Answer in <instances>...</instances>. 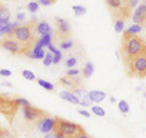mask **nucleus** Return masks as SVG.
<instances>
[{"instance_id": "1", "label": "nucleus", "mask_w": 146, "mask_h": 138, "mask_svg": "<svg viewBox=\"0 0 146 138\" xmlns=\"http://www.w3.org/2000/svg\"><path fill=\"white\" fill-rule=\"evenodd\" d=\"M119 52L123 64L127 65L138 55L146 52V42L138 34H130L127 31H123V39L121 42Z\"/></svg>"}, {"instance_id": "2", "label": "nucleus", "mask_w": 146, "mask_h": 138, "mask_svg": "<svg viewBox=\"0 0 146 138\" xmlns=\"http://www.w3.org/2000/svg\"><path fill=\"white\" fill-rule=\"evenodd\" d=\"M35 32H36V21L32 20L28 23L18 26L11 34H9L6 37L13 38L20 44L25 45L27 49L31 50V49H33L34 43L36 42V39H38L35 36Z\"/></svg>"}, {"instance_id": "3", "label": "nucleus", "mask_w": 146, "mask_h": 138, "mask_svg": "<svg viewBox=\"0 0 146 138\" xmlns=\"http://www.w3.org/2000/svg\"><path fill=\"white\" fill-rule=\"evenodd\" d=\"M54 132H58L66 138H77L82 133H85L84 128L76 122L63 120L61 117H55Z\"/></svg>"}, {"instance_id": "4", "label": "nucleus", "mask_w": 146, "mask_h": 138, "mask_svg": "<svg viewBox=\"0 0 146 138\" xmlns=\"http://www.w3.org/2000/svg\"><path fill=\"white\" fill-rule=\"evenodd\" d=\"M106 5L115 21H125L127 18L130 17L131 10H133L128 0H106Z\"/></svg>"}, {"instance_id": "5", "label": "nucleus", "mask_w": 146, "mask_h": 138, "mask_svg": "<svg viewBox=\"0 0 146 138\" xmlns=\"http://www.w3.org/2000/svg\"><path fill=\"white\" fill-rule=\"evenodd\" d=\"M125 72L129 77H138L145 78L146 77V52L138 55L133 60L124 65Z\"/></svg>"}, {"instance_id": "6", "label": "nucleus", "mask_w": 146, "mask_h": 138, "mask_svg": "<svg viewBox=\"0 0 146 138\" xmlns=\"http://www.w3.org/2000/svg\"><path fill=\"white\" fill-rule=\"evenodd\" d=\"M0 47L7 50V52H10L11 54H26L29 50L25 45L20 44L17 40H15L13 38H10V37H5L3 40H0Z\"/></svg>"}, {"instance_id": "7", "label": "nucleus", "mask_w": 146, "mask_h": 138, "mask_svg": "<svg viewBox=\"0 0 146 138\" xmlns=\"http://www.w3.org/2000/svg\"><path fill=\"white\" fill-rule=\"evenodd\" d=\"M22 111H23L25 119L27 121H34V122H36V121H40L42 119L48 117V114L45 111H43V110H40V109L33 108L31 104L22 107Z\"/></svg>"}, {"instance_id": "8", "label": "nucleus", "mask_w": 146, "mask_h": 138, "mask_svg": "<svg viewBox=\"0 0 146 138\" xmlns=\"http://www.w3.org/2000/svg\"><path fill=\"white\" fill-rule=\"evenodd\" d=\"M133 21L135 25L146 26V0H144L140 5L136 7V10L133 13Z\"/></svg>"}, {"instance_id": "9", "label": "nucleus", "mask_w": 146, "mask_h": 138, "mask_svg": "<svg viewBox=\"0 0 146 138\" xmlns=\"http://www.w3.org/2000/svg\"><path fill=\"white\" fill-rule=\"evenodd\" d=\"M60 83L68 89H78L82 86V78L77 76H65L60 80Z\"/></svg>"}, {"instance_id": "10", "label": "nucleus", "mask_w": 146, "mask_h": 138, "mask_svg": "<svg viewBox=\"0 0 146 138\" xmlns=\"http://www.w3.org/2000/svg\"><path fill=\"white\" fill-rule=\"evenodd\" d=\"M56 22H57V27H58L57 36H60L62 39L70 37L71 32H70V25H68V22L66 20H63V18H60V17L56 18Z\"/></svg>"}, {"instance_id": "11", "label": "nucleus", "mask_w": 146, "mask_h": 138, "mask_svg": "<svg viewBox=\"0 0 146 138\" xmlns=\"http://www.w3.org/2000/svg\"><path fill=\"white\" fill-rule=\"evenodd\" d=\"M54 123H55V119L51 117H45L42 119L40 121H38V128L40 132L43 133H50L54 130Z\"/></svg>"}, {"instance_id": "12", "label": "nucleus", "mask_w": 146, "mask_h": 138, "mask_svg": "<svg viewBox=\"0 0 146 138\" xmlns=\"http://www.w3.org/2000/svg\"><path fill=\"white\" fill-rule=\"evenodd\" d=\"M106 98V93L101 90H91L89 92V100L90 103H100Z\"/></svg>"}, {"instance_id": "13", "label": "nucleus", "mask_w": 146, "mask_h": 138, "mask_svg": "<svg viewBox=\"0 0 146 138\" xmlns=\"http://www.w3.org/2000/svg\"><path fill=\"white\" fill-rule=\"evenodd\" d=\"M10 17H11V12L7 7L0 5V23L1 26L10 23Z\"/></svg>"}, {"instance_id": "14", "label": "nucleus", "mask_w": 146, "mask_h": 138, "mask_svg": "<svg viewBox=\"0 0 146 138\" xmlns=\"http://www.w3.org/2000/svg\"><path fill=\"white\" fill-rule=\"evenodd\" d=\"M51 38H52V33H49V34H44L42 36V38L36 39V42L34 43V47L36 48H45L51 43Z\"/></svg>"}, {"instance_id": "15", "label": "nucleus", "mask_w": 146, "mask_h": 138, "mask_svg": "<svg viewBox=\"0 0 146 138\" xmlns=\"http://www.w3.org/2000/svg\"><path fill=\"white\" fill-rule=\"evenodd\" d=\"M17 27H18V23H17V22H12V23H7V25L1 26V28H0V37L11 34L12 32L17 28Z\"/></svg>"}, {"instance_id": "16", "label": "nucleus", "mask_w": 146, "mask_h": 138, "mask_svg": "<svg viewBox=\"0 0 146 138\" xmlns=\"http://www.w3.org/2000/svg\"><path fill=\"white\" fill-rule=\"evenodd\" d=\"M60 96H61L62 99H65V100H67V102H70V103H72V104H79V103H80V100H79L78 96H76L74 94L72 93V92H68V90L61 92Z\"/></svg>"}, {"instance_id": "17", "label": "nucleus", "mask_w": 146, "mask_h": 138, "mask_svg": "<svg viewBox=\"0 0 146 138\" xmlns=\"http://www.w3.org/2000/svg\"><path fill=\"white\" fill-rule=\"evenodd\" d=\"M36 32H38L39 34L44 36V34L52 33V28H51V27H50V25L48 23V22L43 21V22H40V23L36 25Z\"/></svg>"}, {"instance_id": "18", "label": "nucleus", "mask_w": 146, "mask_h": 138, "mask_svg": "<svg viewBox=\"0 0 146 138\" xmlns=\"http://www.w3.org/2000/svg\"><path fill=\"white\" fill-rule=\"evenodd\" d=\"M31 52H32V59L40 60V59H44V56H45V50H44V48L33 47V49H32Z\"/></svg>"}, {"instance_id": "19", "label": "nucleus", "mask_w": 146, "mask_h": 138, "mask_svg": "<svg viewBox=\"0 0 146 138\" xmlns=\"http://www.w3.org/2000/svg\"><path fill=\"white\" fill-rule=\"evenodd\" d=\"M94 73V65L91 62H86L85 67L83 68V76L85 78H89Z\"/></svg>"}, {"instance_id": "20", "label": "nucleus", "mask_w": 146, "mask_h": 138, "mask_svg": "<svg viewBox=\"0 0 146 138\" xmlns=\"http://www.w3.org/2000/svg\"><path fill=\"white\" fill-rule=\"evenodd\" d=\"M38 84H39L40 87H43L44 89H46V90H54V84L50 83V82H48V81L38 80Z\"/></svg>"}, {"instance_id": "21", "label": "nucleus", "mask_w": 146, "mask_h": 138, "mask_svg": "<svg viewBox=\"0 0 146 138\" xmlns=\"http://www.w3.org/2000/svg\"><path fill=\"white\" fill-rule=\"evenodd\" d=\"M72 10L74 11L76 16H82V15H84V13L86 12V9H85L84 6H79V5L72 6Z\"/></svg>"}, {"instance_id": "22", "label": "nucleus", "mask_w": 146, "mask_h": 138, "mask_svg": "<svg viewBox=\"0 0 146 138\" xmlns=\"http://www.w3.org/2000/svg\"><path fill=\"white\" fill-rule=\"evenodd\" d=\"M118 109L121 110V113L127 114L128 111H129V105H128V103L125 102V100H121V102L118 103Z\"/></svg>"}, {"instance_id": "23", "label": "nucleus", "mask_w": 146, "mask_h": 138, "mask_svg": "<svg viewBox=\"0 0 146 138\" xmlns=\"http://www.w3.org/2000/svg\"><path fill=\"white\" fill-rule=\"evenodd\" d=\"M115 29L117 33H122L123 29H124V21H122V20L115 21Z\"/></svg>"}, {"instance_id": "24", "label": "nucleus", "mask_w": 146, "mask_h": 138, "mask_svg": "<svg viewBox=\"0 0 146 138\" xmlns=\"http://www.w3.org/2000/svg\"><path fill=\"white\" fill-rule=\"evenodd\" d=\"M22 76H23L26 80H28V81H34L35 80V75L29 70H23L22 71Z\"/></svg>"}, {"instance_id": "25", "label": "nucleus", "mask_w": 146, "mask_h": 138, "mask_svg": "<svg viewBox=\"0 0 146 138\" xmlns=\"http://www.w3.org/2000/svg\"><path fill=\"white\" fill-rule=\"evenodd\" d=\"M60 47L63 50H68V49H71L73 47V42H72V40H70V39H65L63 42H61Z\"/></svg>"}, {"instance_id": "26", "label": "nucleus", "mask_w": 146, "mask_h": 138, "mask_svg": "<svg viewBox=\"0 0 146 138\" xmlns=\"http://www.w3.org/2000/svg\"><path fill=\"white\" fill-rule=\"evenodd\" d=\"M43 64H44V66H50L52 64V54L51 53H46V54H45Z\"/></svg>"}, {"instance_id": "27", "label": "nucleus", "mask_w": 146, "mask_h": 138, "mask_svg": "<svg viewBox=\"0 0 146 138\" xmlns=\"http://www.w3.org/2000/svg\"><path fill=\"white\" fill-rule=\"evenodd\" d=\"M140 31H141V26H139V25L130 26L129 28L127 29V32H128V33H130V34H138Z\"/></svg>"}, {"instance_id": "28", "label": "nucleus", "mask_w": 146, "mask_h": 138, "mask_svg": "<svg viewBox=\"0 0 146 138\" xmlns=\"http://www.w3.org/2000/svg\"><path fill=\"white\" fill-rule=\"evenodd\" d=\"M91 110H93V113H94L95 115H98V116H105V115H106V113H105V110H104L102 108L98 107V105H95V107H93V108H91Z\"/></svg>"}, {"instance_id": "29", "label": "nucleus", "mask_w": 146, "mask_h": 138, "mask_svg": "<svg viewBox=\"0 0 146 138\" xmlns=\"http://www.w3.org/2000/svg\"><path fill=\"white\" fill-rule=\"evenodd\" d=\"M27 9H28V11H31V12H35V11H38V9H39V4L36 1H31L28 5H27Z\"/></svg>"}, {"instance_id": "30", "label": "nucleus", "mask_w": 146, "mask_h": 138, "mask_svg": "<svg viewBox=\"0 0 146 138\" xmlns=\"http://www.w3.org/2000/svg\"><path fill=\"white\" fill-rule=\"evenodd\" d=\"M15 100V103L18 105V107H25V105H28V100L25 99V98H16V99H13Z\"/></svg>"}, {"instance_id": "31", "label": "nucleus", "mask_w": 146, "mask_h": 138, "mask_svg": "<svg viewBox=\"0 0 146 138\" xmlns=\"http://www.w3.org/2000/svg\"><path fill=\"white\" fill-rule=\"evenodd\" d=\"M76 64H77V59H76V58H70V59H68V60L66 61L65 65H66V67L73 68V66H74Z\"/></svg>"}, {"instance_id": "32", "label": "nucleus", "mask_w": 146, "mask_h": 138, "mask_svg": "<svg viewBox=\"0 0 146 138\" xmlns=\"http://www.w3.org/2000/svg\"><path fill=\"white\" fill-rule=\"evenodd\" d=\"M54 3H55V0H39L38 4H40V5H43V6H49Z\"/></svg>"}, {"instance_id": "33", "label": "nucleus", "mask_w": 146, "mask_h": 138, "mask_svg": "<svg viewBox=\"0 0 146 138\" xmlns=\"http://www.w3.org/2000/svg\"><path fill=\"white\" fill-rule=\"evenodd\" d=\"M79 75V70L78 68H72V70L67 71V76H78Z\"/></svg>"}, {"instance_id": "34", "label": "nucleus", "mask_w": 146, "mask_h": 138, "mask_svg": "<svg viewBox=\"0 0 146 138\" xmlns=\"http://www.w3.org/2000/svg\"><path fill=\"white\" fill-rule=\"evenodd\" d=\"M0 76H3V77H10L11 76V71L3 68V70H0Z\"/></svg>"}, {"instance_id": "35", "label": "nucleus", "mask_w": 146, "mask_h": 138, "mask_svg": "<svg viewBox=\"0 0 146 138\" xmlns=\"http://www.w3.org/2000/svg\"><path fill=\"white\" fill-rule=\"evenodd\" d=\"M128 1H129V5L131 6V9H134L139 4V0H128Z\"/></svg>"}, {"instance_id": "36", "label": "nucleus", "mask_w": 146, "mask_h": 138, "mask_svg": "<svg viewBox=\"0 0 146 138\" xmlns=\"http://www.w3.org/2000/svg\"><path fill=\"white\" fill-rule=\"evenodd\" d=\"M78 114H80V115H83V116H85V117H89L90 116V114L86 111V110H82V109H79L78 110Z\"/></svg>"}, {"instance_id": "37", "label": "nucleus", "mask_w": 146, "mask_h": 138, "mask_svg": "<svg viewBox=\"0 0 146 138\" xmlns=\"http://www.w3.org/2000/svg\"><path fill=\"white\" fill-rule=\"evenodd\" d=\"M16 18H17V21H25V18H26V15L25 13H17V16H16Z\"/></svg>"}, {"instance_id": "38", "label": "nucleus", "mask_w": 146, "mask_h": 138, "mask_svg": "<svg viewBox=\"0 0 146 138\" xmlns=\"http://www.w3.org/2000/svg\"><path fill=\"white\" fill-rule=\"evenodd\" d=\"M54 137L55 138H66L63 135H61V133H58V132H54Z\"/></svg>"}, {"instance_id": "39", "label": "nucleus", "mask_w": 146, "mask_h": 138, "mask_svg": "<svg viewBox=\"0 0 146 138\" xmlns=\"http://www.w3.org/2000/svg\"><path fill=\"white\" fill-rule=\"evenodd\" d=\"M77 138H91V137H89L88 135H86V133H82V135H79Z\"/></svg>"}, {"instance_id": "40", "label": "nucleus", "mask_w": 146, "mask_h": 138, "mask_svg": "<svg viewBox=\"0 0 146 138\" xmlns=\"http://www.w3.org/2000/svg\"><path fill=\"white\" fill-rule=\"evenodd\" d=\"M44 138H55V137H54V133H46V136Z\"/></svg>"}, {"instance_id": "41", "label": "nucleus", "mask_w": 146, "mask_h": 138, "mask_svg": "<svg viewBox=\"0 0 146 138\" xmlns=\"http://www.w3.org/2000/svg\"><path fill=\"white\" fill-rule=\"evenodd\" d=\"M1 86H6V87H11V83H9V82H4V83H1Z\"/></svg>"}, {"instance_id": "42", "label": "nucleus", "mask_w": 146, "mask_h": 138, "mask_svg": "<svg viewBox=\"0 0 146 138\" xmlns=\"http://www.w3.org/2000/svg\"><path fill=\"white\" fill-rule=\"evenodd\" d=\"M3 136H4V131L1 130V128H0V138H1Z\"/></svg>"}, {"instance_id": "43", "label": "nucleus", "mask_w": 146, "mask_h": 138, "mask_svg": "<svg viewBox=\"0 0 146 138\" xmlns=\"http://www.w3.org/2000/svg\"><path fill=\"white\" fill-rule=\"evenodd\" d=\"M110 100H111V103H115V102H116V98H113V96H111V99H110Z\"/></svg>"}, {"instance_id": "44", "label": "nucleus", "mask_w": 146, "mask_h": 138, "mask_svg": "<svg viewBox=\"0 0 146 138\" xmlns=\"http://www.w3.org/2000/svg\"><path fill=\"white\" fill-rule=\"evenodd\" d=\"M0 28H1V23H0Z\"/></svg>"}, {"instance_id": "45", "label": "nucleus", "mask_w": 146, "mask_h": 138, "mask_svg": "<svg viewBox=\"0 0 146 138\" xmlns=\"http://www.w3.org/2000/svg\"><path fill=\"white\" fill-rule=\"evenodd\" d=\"M145 96H146V93H145Z\"/></svg>"}]
</instances>
